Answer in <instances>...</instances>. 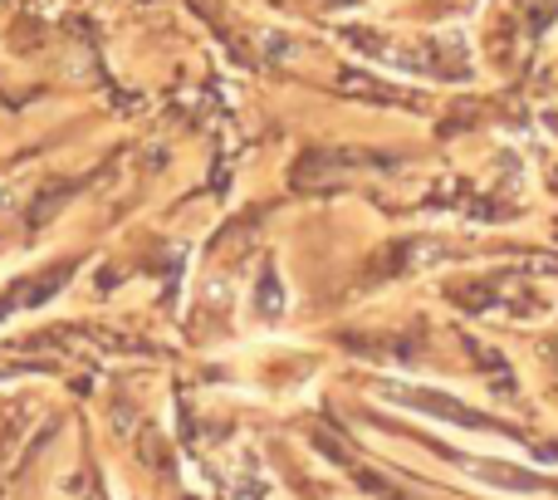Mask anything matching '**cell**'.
<instances>
[{
	"instance_id": "obj_1",
	"label": "cell",
	"mask_w": 558,
	"mask_h": 500,
	"mask_svg": "<svg viewBox=\"0 0 558 500\" xmlns=\"http://www.w3.org/2000/svg\"><path fill=\"white\" fill-rule=\"evenodd\" d=\"M397 397H402L407 407H422V413H441V417H451V422H465V427H490L481 413H465V407H451V397L446 393H432V388H412V383H397L392 388Z\"/></svg>"
}]
</instances>
